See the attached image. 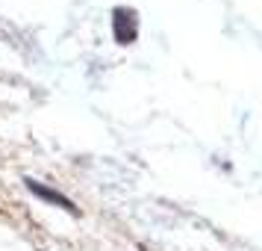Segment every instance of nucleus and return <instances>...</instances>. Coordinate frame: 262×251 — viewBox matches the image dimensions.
<instances>
[{
    "label": "nucleus",
    "instance_id": "f257e3e1",
    "mask_svg": "<svg viewBox=\"0 0 262 251\" xmlns=\"http://www.w3.org/2000/svg\"><path fill=\"white\" fill-rule=\"evenodd\" d=\"M115 38L121 45H130L136 38V18L127 9H115Z\"/></svg>",
    "mask_w": 262,
    "mask_h": 251
},
{
    "label": "nucleus",
    "instance_id": "f03ea898",
    "mask_svg": "<svg viewBox=\"0 0 262 251\" xmlns=\"http://www.w3.org/2000/svg\"><path fill=\"white\" fill-rule=\"evenodd\" d=\"M27 186H30V192H36L38 198H45V201L56 204V207H62V210H74V204L68 201L65 195H59V192H53V189H45V186H38L36 180H27Z\"/></svg>",
    "mask_w": 262,
    "mask_h": 251
}]
</instances>
